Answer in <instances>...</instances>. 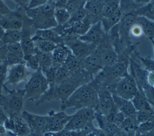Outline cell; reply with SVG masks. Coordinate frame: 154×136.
I'll return each mask as SVG.
<instances>
[{
  "label": "cell",
  "instance_id": "obj_22",
  "mask_svg": "<svg viewBox=\"0 0 154 136\" xmlns=\"http://www.w3.org/2000/svg\"><path fill=\"white\" fill-rule=\"evenodd\" d=\"M112 95L117 109L126 117H132L137 115V111L131 100L124 99L115 94Z\"/></svg>",
  "mask_w": 154,
  "mask_h": 136
},
{
  "label": "cell",
  "instance_id": "obj_32",
  "mask_svg": "<svg viewBox=\"0 0 154 136\" xmlns=\"http://www.w3.org/2000/svg\"><path fill=\"white\" fill-rule=\"evenodd\" d=\"M120 3V0H105L102 18L108 17L114 13L119 8Z\"/></svg>",
  "mask_w": 154,
  "mask_h": 136
},
{
  "label": "cell",
  "instance_id": "obj_8",
  "mask_svg": "<svg viewBox=\"0 0 154 136\" xmlns=\"http://www.w3.org/2000/svg\"><path fill=\"white\" fill-rule=\"evenodd\" d=\"M112 94L126 100H131L138 91L136 82L128 73L120 78L115 84L107 88Z\"/></svg>",
  "mask_w": 154,
  "mask_h": 136
},
{
  "label": "cell",
  "instance_id": "obj_58",
  "mask_svg": "<svg viewBox=\"0 0 154 136\" xmlns=\"http://www.w3.org/2000/svg\"><path fill=\"white\" fill-rule=\"evenodd\" d=\"M6 136H13L11 134H10V132H7V135Z\"/></svg>",
  "mask_w": 154,
  "mask_h": 136
},
{
  "label": "cell",
  "instance_id": "obj_3",
  "mask_svg": "<svg viewBox=\"0 0 154 136\" xmlns=\"http://www.w3.org/2000/svg\"><path fill=\"white\" fill-rule=\"evenodd\" d=\"M55 8L53 2L50 1L36 8H26L25 12L37 30L52 29L58 26L54 16Z\"/></svg>",
  "mask_w": 154,
  "mask_h": 136
},
{
  "label": "cell",
  "instance_id": "obj_50",
  "mask_svg": "<svg viewBox=\"0 0 154 136\" xmlns=\"http://www.w3.org/2000/svg\"><path fill=\"white\" fill-rule=\"evenodd\" d=\"M147 80L149 85L154 88V71H147Z\"/></svg>",
  "mask_w": 154,
  "mask_h": 136
},
{
  "label": "cell",
  "instance_id": "obj_29",
  "mask_svg": "<svg viewBox=\"0 0 154 136\" xmlns=\"http://www.w3.org/2000/svg\"><path fill=\"white\" fill-rule=\"evenodd\" d=\"M63 65H64L72 74L82 70V60L75 56L72 53L69 55Z\"/></svg>",
  "mask_w": 154,
  "mask_h": 136
},
{
  "label": "cell",
  "instance_id": "obj_14",
  "mask_svg": "<svg viewBox=\"0 0 154 136\" xmlns=\"http://www.w3.org/2000/svg\"><path fill=\"white\" fill-rule=\"evenodd\" d=\"M97 106L95 111L107 116L109 114L118 110L113 100L112 95L106 88L97 91Z\"/></svg>",
  "mask_w": 154,
  "mask_h": 136
},
{
  "label": "cell",
  "instance_id": "obj_13",
  "mask_svg": "<svg viewBox=\"0 0 154 136\" xmlns=\"http://www.w3.org/2000/svg\"><path fill=\"white\" fill-rule=\"evenodd\" d=\"M48 120L45 129L46 132H58L63 129L72 115L67 114L64 111L56 112L51 110L48 112Z\"/></svg>",
  "mask_w": 154,
  "mask_h": 136
},
{
  "label": "cell",
  "instance_id": "obj_44",
  "mask_svg": "<svg viewBox=\"0 0 154 136\" xmlns=\"http://www.w3.org/2000/svg\"><path fill=\"white\" fill-rule=\"evenodd\" d=\"M53 0H31L28 7L26 8H34L42 6L48 2L52 1Z\"/></svg>",
  "mask_w": 154,
  "mask_h": 136
},
{
  "label": "cell",
  "instance_id": "obj_26",
  "mask_svg": "<svg viewBox=\"0 0 154 136\" xmlns=\"http://www.w3.org/2000/svg\"><path fill=\"white\" fill-rule=\"evenodd\" d=\"M136 23L141 26L144 34L150 39H154V21L144 16H137Z\"/></svg>",
  "mask_w": 154,
  "mask_h": 136
},
{
  "label": "cell",
  "instance_id": "obj_24",
  "mask_svg": "<svg viewBox=\"0 0 154 136\" xmlns=\"http://www.w3.org/2000/svg\"><path fill=\"white\" fill-rule=\"evenodd\" d=\"M137 111H144L154 112L152 108V105L144 96V94L139 89L134 98L131 100Z\"/></svg>",
  "mask_w": 154,
  "mask_h": 136
},
{
  "label": "cell",
  "instance_id": "obj_41",
  "mask_svg": "<svg viewBox=\"0 0 154 136\" xmlns=\"http://www.w3.org/2000/svg\"><path fill=\"white\" fill-rule=\"evenodd\" d=\"M154 128V121H146L138 124L136 131L141 134H147Z\"/></svg>",
  "mask_w": 154,
  "mask_h": 136
},
{
  "label": "cell",
  "instance_id": "obj_10",
  "mask_svg": "<svg viewBox=\"0 0 154 136\" xmlns=\"http://www.w3.org/2000/svg\"><path fill=\"white\" fill-rule=\"evenodd\" d=\"M64 44L68 47L75 56L81 60L91 54L97 47L95 44L84 42L78 38L64 40Z\"/></svg>",
  "mask_w": 154,
  "mask_h": 136
},
{
  "label": "cell",
  "instance_id": "obj_40",
  "mask_svg": "<svg viewBox=\"0 0 154 136\" xmlns=\"http://www.w3.org/2000/svg\"><path fill=\"white\" fill-rule=\"evenodd\" d=\"M8 65L5 62L0 64V94H2V88H5Z\"/></svg>",
  "mask_w": 154,
  "mask_h": 136
},
{
  "label": "cell",
  "instance_id": "obj_11",
  "mask_svg": "<svg viewBox=\"0 0 154 136\" xmlns=\"http://www.w3.org/2000/svg\"><path fill=\"white\" fill-rule=\"evenodd\" d=\"M31 74L25 63H19L8 66L5 88L7 85H11L16 88L20 82L26 80Z\"/></svg>",
  "mask_w": 154,
  "mask_h": 136
},
{
  "label": "cell",
  "instance_id": "obj_59",
  "mask_svg": "<svg viewBox=\"0 0 154 136\" xmlns=\"http://www.w3.org/2000/svg\"><path fill=\"white\" fill-rule=\"evenodd\" d=\"M85 1V2H87V1H90V0H84Z\"/></svg>",
  "mask_w": 154,
  "mask_h": 136
},
{
  "label": "cell",
  "instance_id": "obj_15",
  "mask_svg": "<svg viewBox=\"0 0 154 136\" xmlns=\"http://www.w3.org/2000/svg\"><path fill=\"white\" fill-rule=\"evenodd\" d=\"M21 115L29 126L31 132L43 135L47 123V115H40L24 111L22 112Z\"/></svg>",
  "mask_w": 154,
  "mask_h": 136
},
{
  "label": "cell",
  "instance_id": "obj_9",
  "mask_svg": "<svg viewBox=\"0 0 154 136\" xmlns=\"http://www.w3.org/2000/svg\"><path fill=\"white\" fill-rule=\"evenodd\" d=\"M25 9L20 6V9L16 11H10L0 18V25L4 30H19L23 28L25 17H26Z\"/></svg>",
  "mask_w": 154,
  "mask_h": 136
},
{
  "label": "cell",
  "instance_id": "obj_36",
  "mask_svg": "<svg viewBox=\"0 0 154 136\" xmlns=\"http://www.w3.org/2000/svg\"><path fill=\"white\" fill-rule=\"evenodd\" d=\"M85 4V2L84 0H69L65 8L70 14H72L81 8L84 7Z\"/></svg>",
  "mask_w": 154,
  "mask_h": 136
},
{
  "label": "cell",
  "instance_id": "obj_21",
  "mask_svg": "<svg viewBox=\"0 0 154 136\" xmlns=\"http://www.w3.org/2000/svg\"><path fill=\"white\" fill-rule=\"evenodd\" d=\"M95 120L98 123V128L105 133L106 136H113L120 130L117 126L108 121L105 115L96 111H95Z\"/></svg>",
  "mask_w": 154,
  "mask_h": 136
},
{
  "label": "cell",
  "instance_id": "obj_23",
  "mask_svg": "<svg viewBox=\"0 0 154 136\" xmlns=\"http://www.w3.org/2000/svg\"><path fill=\"white\" fill-rule=\"evenodd\" d=\"M32 37L48 40L57 45L64 43L62 37L56 31L55 28L52 29L37 30L32 36Z\"/></svg>",
  "mask_w": 154,
  "mask_h": 136
},
{
  "label": "cell",
  "instance_id": "obj_55",
  "mask_svg": "<svg viewBox=\"0 0 154 136\" xmlns=\"http://www.w3.org/2000/svg\"><path fill=\"white\" fill-rule=\"evenodd\" d=\"M4 31H5V30H4V28L0 25V41L1 40V39L2 38V36H3L4 33Z\"/></svg>",
  "mask_w": 154,
  "mask_h": 136
},
{
  "label": "cell",
  "instance_id": "obj_34",
  "mask_svg": "<svg viewBox=\"0 0 154 136\" xmlns=\"http://www.w3.org/2000/svg\"><path fill=\"white\" fill-rule=\"evenodd\" d=\"M89 129L82 131H70L63 129L58 132H46L43 134V136H85L86 132Z\"/></svg>",
  "mask_w": 154,
  "mask_h": 136
},
{
  "label": "cell",
  "instance_id": "obj_5",
  "mask_svg": "<svg viewBox=\"0 0 154 136\" xmlns=\"http://www.w3.org/2000/svg\"><path fill=\"white\" fill-rule=\"evenodd\" d=\"M5 89L8 94H0V106L8 117H13L21 114L25 100L24 89L9 90L7 88Z\"/></svg>",
  "mask_w": 154,
  "mask_h": 136
},
{
  "label": "cell",
  "instance_id": "obj_19",
  "mask_svg": "<svg viewBox=\"0 0 154 136\" xmlns=\"http://www.w3.org/2000/svg\"><path fill=\"white\" fill-rule=\"evenodd\" d=\"M5 62L8 66L25 63L24 55L20 42L7 45Z\"/></svg>",
  "mask_w": 154,
  "mask_h": 136
},
{
  "label": "cell",
  "instance_id": "obj_47",
  "mask_svg": "<svg viewBox=\"0 0 154 136\" xmlns=\"http://www.w3.org/2000/svg\"><path fill=\"white\" fill-rule=\"evenodd\" d=\"M10 10L7 7V5L4 3L2 0H0V18H2L5 15L9 13Z\"/></svg>",
  "mask_w": 154,
  "mask_h": 136
},
{
  "label": "cell",
  "instance_id": "obj_43",
  "mask_svg": "<svg viewBox=\"0 0 154 136\" xmlns=\"http://www.w3.org/2000/svg\"><path fill=\"white\" fill-rule=\"evenodd\" d=\"M129 34L134 37L138 38L141 37L144 34V33L141 26L140 24L135 22L131 27L129 30Z\"/></svg>",
  "mask_w": 154,
  "mask_h": 136
},
{
  "label": "cell",
  "instance_id": "obj_25",
  "mask_svg": "<svg viewBox=\"0 0 154 136\" xmlns=\"http://www.w3.org/2000/svg\"><path fill=\"white\" fill-rule=\"evenodd\" d=\"M123 15V14L119 8L110 16L101 18L100 21L101 22L102 27L106 34L113 27L120 22Z\"/></svg>",
  "mask_w": 154,
  "mask_h": 136
},
{
  "label": "cell",
  "instance_id": "obj_42",
  "mask_svg": "<svg viewBox=\"0 0 154 136\" xmlns=\"http://www.w3.org/2000/svg\"><path fill=\"white\" fill-rule=\"evenodd\" d=\"M57 68V67L52 66L43 73V74L49 83V88L53 87L54 86L55 76V71H56Z\"/></svg>",
  "mask_w": 154,
  "mask_h": 136
},
{
  "label": "cell",
  "instance_id": "obj_30",
  "mask_svg": "<svg viewBox=\"0 0 154 136\" xmlns=\"http://www.w3.org/2000/svg\"><path fill=\"white\" fill-rule=\"evenodd\" d=\"M32 39L34 42L35 48L42 52L51 53L57 46V44L48 40L32 37Z\"/></svg>",
  "mask_w": 154,
  "mask_h": 136
},
{
  "label": "cell",
  "instance_id": "obj_6",
  "mask_svg": "<svg viewBox=\"0 0 154 136\" xmlns=\"http://www.w3.org/2000/svg\"><path fill=\"white\" fill-rule=\"evenodd\" d=\"M95 120V109L84 108L77 110L72 117L64 129L70 131H82L94 128L93 121Z\"/></svg>",
  "mask_w": 154,
  "mask_h": 136
},
{
  "label": "cell",
  "instance_id": "obj_1",
  "mask_svg": "<svg viewBox=\"0 0 154 136\" xmlns=\"http://www.w3.org/2000/svg\"><path fill=\"white\" fill-rule=\"evenodd\" d=\"M92 80L91 77L82 69L73 74L68 79L60 84L49 88L48 91L35 102V105H40L51 100L61 101L64 103L73 92L80 86L88 83L87 80Z\"/></svg>",
  "mask_w": 154,
  "mask_h": 136
},
{
  "label": "cell",
  "instance_id": "obj_7",
  "mask_svg": "<svg viewBox=\"0 0 154 136\" xmlns=\"http://www.w3.org/2000/svg\"><path fill=\"white\" fill-rule=\"evenodd\" d=\"M131 74L134 79L138 89L141 91L150 104L154 106V88L150 86L147 80V71L132 59H129Z\"/></svg>",
  "mask_w": 154,
  "mask_h": 136
},
{
  "label": "cell",
  "instance_id": "obj_45",
  "mask_svg": "<svg viewBox=\"0 0 154 136\" xmlns=\"http://www.w3.org/2000/svg\"><path fill=\"white\" fill-rule=\"evenodd\" d=\"M85 136H106V135L100 129L94 127L88 130Z\"/></svg>",
  "mask_w": 154,
  "mask_h": 136
},
{
  "label": "cell",
  "instance_id": "obj_38",
  "mask_svg": "<svg viewBox=\"0 0 154 136\" xmlns=\"http://www.w3.org/2000/svg\"><path fill=\"white\" fill-rule=\"evenodd\" d=\"M24 60L25 64L28 70H31L34 72L40 68L35 53L34 54L24 59Z\"/></svg>",
  "mask_w": 154,
  "mask_h": 136
},
{
  "label": "cell",
  "instance_id": "obj_17",
  "mask_svg": "<svg viewBox=\"0 0 154 136\" xmlns=\"http://www.w3.org/2000/svg\"><path fill=\"white\" fill-rule=\"evenodd\" d=\"M106 34L102 27L101 22L98 21L92 24L88 31L78 39L84 42L97 45L106 37Z\"/></svg>",
  "mask_w": 154,
  "mask_h": 136
},
{
  "label": "cell",
  "instance_id": "obj_54",
  "mask_svg": "<svg viewBox=\"0 0 154 136\" xmlns=\"http://www.w3.org/2000/svg\"><path fill=\"white\" fill-rule=\"evenodd\" d=\"M132 1L135 4H143V3H148L150 1H151L152 0H132Z\"/></svg>",
  "mask_w": 154,
  "mask_h": 136
},
{
  "label": "cell",
  "instance_id": "obj_49",
  "mask_svg": "<svg viewBox=\"0 0 154 136\" xmlns=\"http://www.w3.org/2000/svg\"><path fill=\"white\" fill-rule=\"evenodd\" d=\"M69 0H53L52 2L55 8H65Z\"/></svg>",
  "mask_w": 154,
  "mask_h": 136
},
{
  "label": "cell",
  "instance_id": "obj_39",
  "mask_svg": "<svg viewBox=\"0 0 154 136\" xmlns=\"http://www.w3.org/2000/svg\"><path fill=\"white\" fill-rule=\"evenodd\" d=\"M139 60L141 62L142 66L147 71H154V60L147 57H142L137 54Z\"/></svg>",
  "mask_w": 154,
  "mask_h": 136
},
{
  "label": "cell",
  "instance_id": "obj_18",
  "mask_svg": "<svg viewBox=\"0 0 154 136\" xmlns=\"http://www.w3.org/2000/svg\"><path fill=\"white\" fill-rule=\"evenodd\" d=\"M104 2L105 0H90L85 2L84 8L91 24L100 21Z\"/></svg>",
  "mask_w": 154,
  "mask_h": 136
},
{
  "label": "cell",
  "instance_id": "obj_16",
  "mask_svg": "<svg viewBox=\"0 0 154 136\" xmlns=\"http://www.w3.org/2000/svg\"><path fill=\"white\" fill-rule=\"evenodd\" d=\"M103 68V65L99 51L96 50L88 56L82 60V69L93 79L94 75H96Z\"/></svg>",
  "mask_w": 154,
  "mask_h": 136
},
{
  "label": "cell",
  "instance_id": "obj_12",
  "mask_svg": "<svg viewBox=\"0 0 154 136\" xmlns=\"http://www.w3.org/2000/svg\"><path fill=\"white\" fill-rule=\"evenodd\" d=\"M6 131L13 136H28L31 130L21 114L13 117H8L3 124Z\"/></svg>",
  "mask_w": 154,
  "mask_h": 136
},
{
  "label": "cell",
  "instance_id": "obj_35",
  "mask_svg": "<svg viewBox=\"0 0 154 136\" xmlns=\"http://www.w3.org/2000/svg\"><path fill=\"white\" fill-rule=\"evenodd\" d=\"M86 17V13L84 7L81 8L78 10L73 13L71 14V16L69 21L65 24L67 25H72L76 23H78L81 21H82Z\"/></svg>",
  "mask_w": 154,
  "mask_h": 136
},
{
  "label": "cell",
  "instance_id": "obj_33",
  "mask_svg": "<svg viewBox=\"0 0 154 136\" xmlns=\"http://www.w3.org/2000/svg\"><path fill=\"white\" fill-rule=\"evenodd\" d=\"M72 74L66 68L64 65L58 66L56 69L54 86L61 83L67 79H68Z\"/></svg>",
  "mask_w": 154,
  "mask_h": 136
},
{
  "label": "cell",
  "instance_id": "obj_46",
  "mask_svg": "<svg viewBox=\"0 0 154 136\" xmlns=\"http://www.w3.org/2000/svg\"><path fill=\"white\" fill-rule=\"evenodd\" d=\"M7 51V45L0 41V64L5 62V56Z\"/></svg>",
  "mask_w": 154,
  "mask_h": 136
},
{
  "label": "cell",
  "instance_id": "obj_4",
  "mask_svg": "<svg viewBox=\"0 0 154 136\" xmlns=\"http://www.w3.org/2000/svg\"><path fill=\"white\" fill-rule=\"evenodd\" d=\"M49 83L42 70L39 68L29 76L26 83L25 90V100L29 102H36L49 89Z\"/></svg>",
  "mask_w": 154,
  "mask_h": 136
},
{
  "label": "cell",
  "instance_id": "obj_56",
  "mask_svg": "<svg viewBox=\"0 0 154 136\" xmlns=\"http://www.w3.org/2000/svg\"><path fill=\"white\" fill-rule=\"evenodd\" d=\"M146 135L147 136H154V128H153V129L150 132L146 134Z\"/></svg>",
  "mask_w": 154,
  "mask_h": 136
},
{
  "label": "cell",
  "instance_id": "obj_51",
  "mask_svg": "<svg viewBox=\"0 0 154 136\" xmlns=\"http://www.w3.org/2000/svg\"><path fill=\"white\" fill-rule=\"evenodd\" d=\"M14 2H16V3H17L19 6L24 8H26L31 1V0H13Z\"/></svg>",
  "mask_w": 154,
  "mask_h": 136
},
{
  "label": "cell",
  "instance_id": "obj_31",
  "mask_svg": "<svg viewBox=\"0 0 154 136\" xmlns=\"http://www.w3.org/2000/svg\"><path fill=\"white\" fill-rule=\"evenodd\" d=\"M54 16L57 25L63 26L69 21L71 14L66 8H55Z\"/></svg>",
  "mask_w": 154,
  "mask_h": 136
},
{
  "label": "cell",
  "instance_id": "obj_20",
  "mask_svg": "<svg viewBox=\"0 0 154 136\" xmlns=\"http://www.w3.org/2000/svg\"><path fill=\"white\" fill-rule=\"evenodd\" d=\"M71 53L70 49L64 43L57 45L51 53L52 66L58 67L63 65Z\"/></svg>",
  "mask_w": 154,
  "mask_h": 136
},
{
  "label": "cell",
  "instance_id": "obj_52",
  "mask_svg": "<svg viewBox=\"0 0 154 136\" xmlns=\"http://www.w3.org/2000/svg\"><path fill=\"white\" fill-rule=\"evenodd\" d=\"M8 118V116L6 115L1 106H0V125H3L4 121Z\"/></svg>",
  "mask_w": 154,
  "mask_h": 136
},
{
  "label": "cell",
  "instance_id": "obj_28",
  "mask_svg": "<svg viewBox=\"0 0 154 136\" xmlns=\"http://www.w3.org/2000/svg\"><path fill=\"white\" fill-rule=\"evenodd\" d=\"M22 38V31L19 30H5L1 42L5 45H9L20 42Z\"/></svg>",
  "mask_w": 154,
  "mask_h": 136
},
{
  "label": "cell",
  "instance_id": "obj_53",
  "mask_svg": "<svg viewBox=\"0 0 154 136\" xmlns=\"http://www.w3.org/2000/svg\"><path fill=\"white\" fill-rule=\"evenodd\" d=\"M7 132L3 125H0V136H6Z\"/></svg>",
  "mask_w": 154,
  "mask_h": 136
},
{
  "label": "cell",
  "instance_id": "obj_37",
  "mask_svg": "<svg viewBox=\"0 0 154 136\" xmlns=\"http://www.w3.org/2000/svg\"><path fill=\"white\" fill-rule=\"evenodd\" d=\"M136 117L139 123L146 121H154V112L137 111Z\"/></svg>",
  "mask_w": 154,
  "mask_h": 136
},
{
  "label": "cell",
  "instance_id": "obj_27",
  "mask_svg": "<svg viewBox=\"0 0 154 136\" xmlns=\"http://www.w3.org/2000/svg\"><path fill=\"white\" fill-rule=\"evenodd\" d=\"M35 54L38 62L39 68L43 73L52 66L51 53L42 52L35 49Z\"/></svg>",
  "mask_w": 154,
  "mask_h": 136
},
{
  "label": "cell",
  "instance_id": "obj_57",
  "mask_svg": "<svg viewBox=\"0 0 154 136\" xmlns=\"http://www.w3.org/2000/svg\"><path fill=\"white\" fill-rule=\"evenodd\" d=\"M151 42H152V44L153 45V50H154V39H150Z\"/></svg>",
  "mask_w": 154,
  "mask_h": 136
},
{
  "label": "cell",
  "instance_id": "obj_2",
  "mask_svg": "<svg viewBox=\"0 0 154 136\" xmlns=\"http://www.w3.org/2000/svg\"><path fill=\"white\" fill-rule=\"evenodd\" d=\"M97 100V91L89 82L78 87L64 103L61 104V111L69 108L76 110L84 108L96 109Z\"/></svg>",
  "mask_w": 154,
  "mask_h": 136
},
{
  "label": "cell",
  "instance_id": "obj_48",
  "mask_svg": "<svg viewBox=\"0 0 154 136\" xmlns=\"http://www.w3.org/2000/svg\"><path fill=\"white\" fill-rule=\"evenodd\" d=\"M135 131H126L122 129H120L113 136H134Z\"/></svg>",
  "mask_w": 154,
  "mask_h": 136
}]
</instances>
